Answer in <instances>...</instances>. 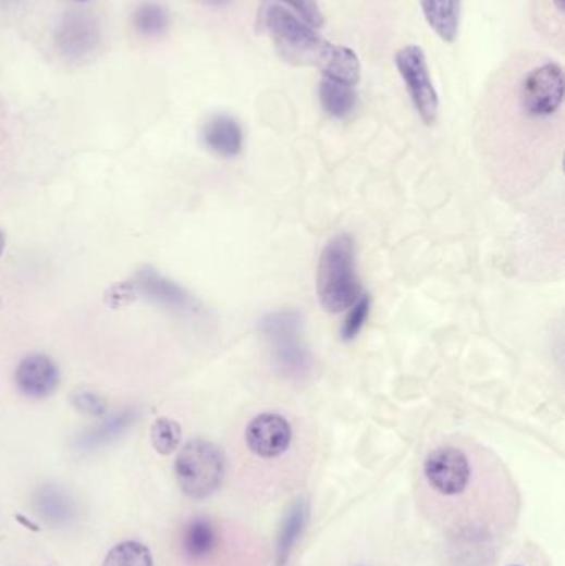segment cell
<instances>
[{
  "label": "cell",
  "instance_id": "cell-1",
  "mask_svg": "<svg viewBox=\"0 0 565 566\" xmlns=\"http://www.w3.org/2000/svg\"><path fill=\"white\" fill-rule=\"evenodd\" d=\"M493 464L486 451L475 450L465 442L447 441L434 446L421 466V489L433 504V514L476 515L479 530L484 533L486 527L479 518L486 515L484 507L478 501L486 497V470Z\"/></svg>",
  "mask_w": 565,
  "mask_h": 566
},
{
  "label": "cell",
  "instance_id": "cell-2",
  "mask_svg": "<svg viewBox=\"0 0 565 566\" xmlns=\"http://www.w3.org/2000/svg\"><path fill=\"white\" fill-rule=\"evenodd\" d=\"M266 27L274 38L279 53L292 65L316 66L323 78L355 87L360 82L361 63L354 50L327 42L310 25L300 22L287 9L271 5Z\"/></svg>",
  "mask_w": 565,
  "mask_h": 566
},
{
  "label": "cell",
  "instance_id": "cell-3",
  "mask_svg": "<svg viewBox=\"0 0 565 566\" xmlns=\"http://www.w3.org/2000/svg\"><path fill=\"white\" fill-rule=\"evenodd\" d=\"M317 295L329 313L348 310L358 300L360 282L355 269V242L345 232L333 235L320 253Z\"/></svg>",
  "mask_w": 565,
  "mask_h": 566
},
{
  "label": "cell",
  "instance_id": "cell-4",
  "mask_svg": "<svg viewBox=\"0 0 565 566\" xmlns=\"http://www.w3.org/2000/svg\"><path fill=\"white\" fill-rule=\"evenodd\" d=\"M225 460L212 442L193 439L177 454L174 473L184 495L202 501L221 488Z\"/></svg>",
  "mask_w": 565,
  "mask_h": 566
},
{
  "label": "cell",
  "instance_id": "cell-5",
  "mask_svg": "<svg viewBox=\"0 0 565 566\" xmlns=\"http://www.w3.org/2000/svg\"><path fill=\"white\" fill-rule=\"evenodd\" d=\"M266 339L271 342L279 370L291 378H304L312 367L309 352L303 345V320L295 311L268 315L260 323Z\"/></svg>",
  "mask_w": 565,
  "mask_h": 566
},
{
  "label": "cell",
  "instance_id": "cell-6",
  "mask_svg": "<svg viewBox=\"0 0 565 566\" xmlns=\"http://www.w3.org/2000/svg\"><path fill=\"white\" fill-rule=\"evenodd\" d=\"M295 442L294 422L282 413H259L244 428V446L259 463H279L294 451Z\"/></svg>",
  "mask_w": 565,
  "mask_h": 566
},
{
  "label": "cell",
  "instance_id": "cell-7",
  "mask_svg": "<svg viewBox=\"0 0 565 566\" xmlns=\"http://www.w3.org/2000/svg\"><path fill=\"white\" fill-rule=\"evenodd\" d=\"M564 101V72L555 62L536 66L524 76L519 88L520 111L529 120H549Z\"/></svg>",
  "mask_w": 565,
  "mask_h": 566
},
{
  "label": "cell",
  "instance_id": "cell-8",
  "mask_svg": "<svg viewBox=\"0 0 565 566\" xmlns=\"http://www.w3.org/2000/svg\"><path fill=\"white\" fill-rule=\"evenodd\" d=\"M396 69L412 98L413 107L420 114L425 125L431 126L440 113V98L431 82L427 56L418 46H406L396 52Z\"/></svg>",
  "mask_w": 565,
  "mask_h": 566
},
{
  "label": "cell",
  "instance_id": "cell-9",
  "mask_svg": "<svg viewBox=\"0 0 565 566\" xmlns=\"http://www.w3.org/2000/svg\"><path fill=\"white\" fill-rule=\"evenodd\" d=\"M15 383L22 393L42 399L56 393L59 387L60 370L50 356L35 353L22 359L15 371Z\"/></svg>",
  "mask_w": 565,
  "mask_h": 566
},
{
  "label": "cell",
  "instance_id": "cell-10",
  "mask_svg": "<svg viewBox=\"0 0 565 566\" xmlns=\"http://www.w3.org/2000/svg\"><path fill=\"white\" fill-rule=\"evenodd\" d=\"M98 25L94 19L84 14L66 15L57 34L60 52L69 59H81L97 47Z\"/></svg>",
  "mask_w": 565,
  "mask_h": 566
},
{
  "label": "cell",
  "instance_id": "cell-11",
  "mask_svg": "<svg viewBox=\"0 0 565 566\" xmlns=\"http://www.w3.org/2000/svg\"><path fill=\"white\" fill-rule=\"evenodd\" d=\"M132 287L133 295H145L158 304L168 305L173 308H192L193 298L189 297L184 288H181L176 283L170 282L163 275L153 269H145L133 276L132 282H128Z\"/></svg>",
  "mask_w": 565,
  "mask_h": 566
},
{
  "label": "cell",
  "instance_id": "cell-12",
  "mask_svg": "<svg viewBox=\"0 0 565 566\" xmlns=\"http://www.w3.org/2000/svg\"><path fill=\"white\" fill-rule=\"evenodd\" d=\"M202 142L214 155L221 158H234L243 151V128L233 116L216 114L202 126Z\"/></svg>",
  "mask_w": 565,
  "mask_h": 566
},
{
  "label": "cell",
  "instance_id": "cell-13",
  "mask_svg": "<svg viewBox=\"0 0 565 566\" xmlns=\"http://www.w3.org/2000/svg\"><path fill=\"white\" fill-rule=\"evenodd\" d=\"M425 21L443 42H455L459 30L462 0H420Z\"/></svg>",
  "mask_w": 565,
  "mask_h": 566
},
{
  "label": "cell",
  "instance_id": "cell-14",
  "mask_svg": "<svg viewBox=\"0 0 565 566\" xmlns=\"http://www.w3.org/2000/svg\"><path fill=\"white\" fill-rule=\"evenodd\" d=\"M319 95L323 111L336 120L347 118L357 104L354 87H347L333 79L323 78L320 82Z\"/></svg>",
  "mask_w": 565,
  "mask_h": 566
},
{
  "label": "cell",
  "instance_id": "cell-15",
  "mask_svg": "<svg viewBox=\"0 0 565 566\" xmlns=\"http://www.w3.org/2000/svg\"><path fill=\"white\" fill-rule=\"evenodd\" d=\"M183 545L187 555L193 558H205L211 555L218 545L214 525L206 518H196L184 530Z\"/></svg>",
  "mask_w": 565,
  "mask_h": 566
},
{
  "label": "cell",
  "instance_id": "cell-16",
  "mask_svg": "<svg viewBox=\"0 0 565 566\" xmlns=\"http://www.w3.org/2000/svg\"><path fill=\"white\" fill-rule=\"evenodd\" d=\"M133 25L143 37H161L170 27V14L157 2H145L133 14Z\"/></svg>",
  "mask_w": 565,
  "mask_h": 566
},
{
  "label": "cell",
  "instance_id": "cell-17",
  "mask_svg": "<svg viewBox=\"0 0 565 566\" xmlns=\"http://www.w3.org/2000/svg\"><path fill=\"white\" fill-rule=\"evenodd\" d=\"M138 419L135 411H123L120 415L111 416L108 421L101 422L97 428H91L90 431L82 435V446L97 447L101 444H107L111 439H116L122 435L133 422Z\"/></svg>",
  "mask_w": 565,
  "mask_h": 566
},
{
  "label": "cell",
  "instance_id": "cell-18",
  "mask_svg": "<svg viewBox=\"0 0 565 566\" xmlns=\"http://www.w3.org/2000/svg\"><path fill=\"white\" fill-rule=\"evenodd\" d=\"M307 517H309V504L306 501L298 502L288 512L281 530V537H279V562L284 563L287 559L292 546L297 542L298 536L303 533V529L306 527Z\"/></svg>",
  "mask_w": 565,
  "mask_h": 566
},
{
  "label": "cell",
  "instance_id": "cell-19",
  "mask_svg": "<svg viewBox=\"0 0 565 566\" xmlns=\"http://www.w3.org/2000/svg\"><path fill=\"white\" fill-rule=\"evenodd\" d=\"M103 566H153L148 546L139 542H123L108 552Z\"/></svg>",
  "mask_w": 565,
  "mask_h": 566
},
{
  "label": "cell",
  "instance_id": "cell-20",
  "mask_svg": "<svg viewBox=\"0 0 565 566\" xmlns=\"http://www.w3.org/2000/svg\"><path fill=\"white\" fill-rule=\"evenodd\" d=\"M181 426L173 419L160 418L151 426V442L158 454L170 456L181 444Z\"/></svg>",
  "mask_w": 565,
  "mask_h": 566
},
{
  "label": "cell",
  "instance_id": "cell-21",
  "mask_svg": "<svg viewBox=\"0 0 565 566\" xmlns=\"http://www.w3.org/2000/svg\"><path fill=\"white\" fill-rule=\"evenodd\" d=\"M70 401H72L73 408L88 418H101L108 409L107 401L90 390L73 391Z\"/></svg>",
  "mask_w": 565,
  "mask_h": 566
},
{
  "label": "cell",
  "instance_id": "cell-22",
  "mask_svg": "<svg viewBox=\"0 0 565 566\" xmlns=\"http://www.w3.org/2000/svg\"><path fill=\"white\" fill-rule=\"evenodd\" d=\"M368 313H370V297H368V295H361V297H358V300L352 305L351 311H348L347 318H345L344 327H342V339H344L345 342L354 340L355 336L361 332Z\"/></svg>",
  "mask_w": 565,
  "mask_h": 566
},
{
  "label": "cell",
  "instance_id": "cell-23",
  "mask_svg": "<svg viewBox=\"0 0 565 566\" xmlns=\"http://www.w3.org/2000/svg\"><path fill=\"white\" fill-rule=\"evenodd\" d=\"M282 2L294 9L304 19V22L312 28H320L326 22L319 0H282Z\"/></svg>",
  "mask_w": 565,
  "mask_h": 566
},
{
  "label": "cell",
  "instance_id": "cell-24",
  "mask_svg": "<svg viewBox=\"0 0 565 566\" xmlns=\"http://www.w3.org/2000/svg\"><path fill=\"white\" fill-rule=\"evenodd\" d=\"M201 4L208 5V8H225V5L233 4L234 0H199Z\"/></svg>",
  "mask_w": 565,
  "mask_h": 566
},
{
  "label": "cell",
  "instance_id": "cell-25",
  "mask_svg": "<svg viewBox=\"0 0 565 566\" xmlns=\"http://www.w3.org/2000/svg\"><path fill=\"white\" fill-rule=\"evenodd\" d=\"M17 520L22 521V524H24L25 527H30V530H34V532H39V527H37V525L32 524L30 520H25V518L22 517V515H17Z\"/></svg>",
  "mask_w": 565,
  "mask_h": 566
},
{
  "label": "cell",
  "instance_id": "cell-26",
  "mask_svg": "<svg viewBox=\"0 0 565 566\" xmlns=\"http://www.w3.org/2000/svg\"><path fill=\"white\" fill-rule=\"evenodd\" d=\"M5 246V235L4 232L0 231V256H2V250H4Z\"/></svg>",
  "mask_w": 565,
  "mask_h": 566
},
{
  "label": "cell",
  "instance_id": "cell-27",
  "mask_svg": "<svg viewBox=\"0 0 565 566\" xmlns=\"http://www.w3.org/2000/svg\"><path fill=\"white\" fill-rule=\"evenodd\" d=\"M554 4L558 12L564 11V0H554Z\"/></svg>",
  "mask_w": 565,
  "mask_h": 566
},
{
  "label": "cell",
  "instance_id": "cell-28",
  "mask_svg": "<svg viewBox=\"0 0 565 566\" xmlns=\"http://www.w3.org/2000/svg\"><path fill=\"white\" fill-rule=\"evenodd\" d=\"M75 2H87V0H75Z\"/></svg>",
  "mask_w": 565,
  "mask_h": 566
}]
</instances>
